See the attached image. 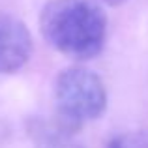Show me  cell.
Segmentation results:
<instances>
[{
  "mask_svg": "<svg viewBox=\"0 0 148 148\" xmlns=\"http://www.w3.org/2000/svg\"><path fill=\"white\" fill-rule=\"evenodd\" d=\"M40 30L58 53L86 60L105 45L107 15L92 0H51L40 13Z\"/></svg>",
  "mask_w": 148,
  "mask_h": 148,
  "instance_id": "6da1fadb",
  "label": "cell"
},
{
  "mask_svg": "<svg viewBox=\"0 0 148 148\" xmlns=\"http://www.w3.org/2000/svg\"><path fill=\"white\" fill-rule=\"evenodd\" d=\"M54 103L58 120L69 127H79L99 118L107 109L103 81L86 68H68L54 81Z\"/></svg>",
  "mask_w": 148,
  "mask_h": 148,
  "instance_id": "7a4b0ae2",
  "label": "cell"
},
{
  "mask_svg": "<svg viewBox=\"0 0 148 148\" xmlns=\"http://www.w3.org/2000/svg\"><path fill=\"white\" fill-rule=\"evenodd\" d=\"M34 43L28 28L17 17L0 13V73H13L28 62Z\"/></svg>",
  "mask_w": 148,
  "mask_h": 148,
  "instance_id": "3957f363",
  "label": "cell"
},
{
  "mask_svg": "<svg viewBox=\"0 0 148 148\" xmlns=\"http://www.w3.org/2000/svg\"><path fill=\"white\" fill-rule=\"evenodd\" d=\"M34 148H84L73 127L58 122H36L30 130Z\"/></svg>",
  "mask_w": 148,
  "mask_h": 148,
  "instance_id": "277c9868",
  "label": "cell"
},
{
  "mask_svg": "<svg viewBox=\"0 0 148 148\" xmlns=\"http://www.w3.org/2000/svg\"><path fill=\"white\" fill-rule=\"evenodd\" d=\"M107 148H148V130L120 133L109 143Z\"/></svg>",
  "mask_w": 148,
  "mask_h": 148,
  "instance_id": "5b68a950",
  "label": "cell"
},
{
  "mask_svg": "<svg viewBox=\"0 0 148 148\" xmlns=\"http://www.w3.org/2000/svg\"><path fill=\"white\" fill-rule=\"evenodd\" d=\"M103 2H107V4H112V6H116V4H122L124 0H103Z\"/></svg>",
  "mask_w": 148,
  "mask_h": 148,
  "instance_id": "8992f818",
  "label": "cell"
}]
</instances>
